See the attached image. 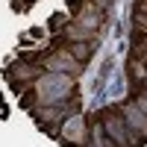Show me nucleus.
I'll use <instances>...</instances> for the list:
<instances>
[{
  "instance_id": "nucleus-12",
  "label": "nucleus",
  "mask_w": 147,
  "mask_h": 147,
  "mask_svg": "<svg viewBox=\"0 0 147 147\" xmlns=\"http://www.w3.org/2000/svg\"><path fill=\"white\" fill-rule=\"evenodd\" d=\"M147 35V15L132 12V38H144Z\"/></svg>"
},
{
  "instance_id": "nucleus-5",
  "label": "nucleus",
  "mask_w": 147,
  "mask_h": 147,
  "mask_svg": "<svg viewBox=\"0 0 147 147\" xmlns=\"http://www.w3.org/2000/svg\"><path fill=\"white\" fill-rule=\"evenodd\" d=\"M38 65H41V71H50V74H68V77H77V74L85 68V65H80L77 59L65 50V47H56V50L44 53V56L38 59Z\"/></svg>"
},
{
  "instance_id": "nucleus-9",
  "label": "nucleus",
  "mask_w": 147,
  "mask_h": 147,
  "mask_svg": "<svg viewBox=\"0 0 147 147\" xmlns=\"http://www.w3.org/2000/svg\"><path fill=\"white\" fill-rule=\"evenodd\" d=\"M62 38L65 41H91V44H97V32H91V30L80 27V24L68 21L65 27H62Z\"/></svg>"
},
{
  "instance_id": "nucleus-2",
  "label": "nucleus",
  "mask_w": 147,
  "mask_h": 147,
  "mask_svg": "<svg viewBox=\"0 0 147 147\" xmlns=\"http://www.w3.org/2000/svg\"><path fill=\"white\" fill-rule=\"evenodd\" d=\"M94 115H97L103 132L109 136V141H112L115 147H144V138L136 136V132L127 127V121L121 118V112L115 106L112 109H100V112H94Z\"/></svg>"
},
{
  "instance_id": "nucleus-13",
  "label": "nucleus",
  "mask_w": 147,
  "mask_h": 147,
  "mask_svg": "<svg viewBox=\"0 0 147 147\" xmlns=\"http://www.w3.org/2000/svg\"><path fill=\"white\" fill-rule=\"evenodd\" d=\"M88 3H94V6H100V9H103V12H106V9H109V6H112V0H88Z\"/></svg>"
},
{
  "instance_id": "nucleus-4",
  "label": "nucleus",
  "mask_w": 147,
  "mask_h": 147,
  "mask_svg": "<svg viewBox=\"0 0 147 147\" xmlns=\"http://www.w3.org/2000/svg\"><path fill=\"white\" fill-rule=\"evenodd\" d=\"M56 138L62 141V144H68V147H82V144H88V118H82L80 112L68 115L62 124H59Z\"/></svg>"
},
{
  "instance_id": "nucleus-10",
  "label": "nucleus",
  "mask_w": 147,
  "mask_h": 147,
  "mask_svg": "<svg viewBox=\"0 0 147 147\" xmlns=\"http://www.w3.org/2000/svg\"><path fill=\"white\" fill-rule=\"evenodd\" d=\"M62 47H65V50H68L74 59H77L80 65H85V62L91 59V53H94V47H97V44H91V41H65Z\"/></svg>"
},
{
  "instance_id": "nucleus-7",
  "label": "nucleus",
  "mask_w": 147,
  "mask_h": 147,
  "mask_svg": "<svg viewBox=\"0 0 147 147\" xmlns=\"http://www.w3.org/2000/svg\"><path fill=\"white\" fill-rule=\"evenodd\" d=\"M115 109L121 112V118L127 121V127H129L132 132H136V136H141V138L147 141V115L141 112V109H138L136 103H132V100H124V103H118Z\"/></svg>"
},
{
  "instance_id": "nucleus-1",
  "label": "nucleus",
  "mask_w": 147,
  "mask_h": 147,
  "mask_svg": "<svg viewBox=\"0 0 147 147\" xmlns=\"http://www.w3.org/2000/svg\"><path fill=\"white\" fill-rule=\"evenodd\" d=\"M30 91L35 97V106L62 103V100H68V97H74V77H68V74L41 71V77L30 85Z\"/></svg>"
},
{
  "instance_id": "nucleus-3",
  "label": "nucleus",
  "mask_w": 147,
  "mask_h": 147,
  "mask_svg": "<svg viewBox=\"0 0 147 147\" xmlns=\"http://www.w3.org/2000/svg\"><path fill=\"white\" fill-rule=\"evenodd\" d=\"M80 109V100L77 97H68V100H62V103H50V106H32V118L38 121V124L47 129V132H53L56 136V129H59V124L68 118V115H74Z\"/></svg>"
},
{
  "instance_id": "nucleus-11",
  "label": "nucleus",
  "mask_w": 147,
  "mask_h": 147,
  "mask_svg": "<svg viewBox=\"0 0 147 147\" xmlns=\"http://www.w3.org/2000/svg\"><path fill=\"white\" fill-rule=\"evenodd\" d=\"M127 77H129L132 85H144L147 82V62H144V59L129 56L127 59Z\"/></svg>"
},
{
  "instance_id": "nucleus-6",
  "label": "nucleus",
  "mask_w": 147,
  "mask_h": 147,
  "mask_svg": "<svg viewBox=\"0 0 147 147\" xmlns=\"http://www.w3.org/2000/svg\"><path fill=\"white\" fill-rule=\"evenodd\" d=\"M71 21L80 24V27H85V30H91V32H100V27L106 24V12H103L100 6L88 3V0H80V3H77V12H74Z\"/></svg>"
},
{
  "instance_id": "nucleus-8",
  "label": "nucleus",
  "mask_w": 147,
  "mask_h": 147,
  "mask_svg": "<svg viewBox=\"0 0 147 147\" xmlns=\"http://www.w3.org/2000/svg\"><path fill=\"white\" fill-rule=\"evenodd\" d=\"M6 74H9V80L18 82V85H32L41 77V65L38 62H15Z\"/></svg>"
}]
</instances>
